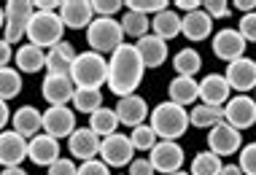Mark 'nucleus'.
I'll return each instance as SVG.
<instances>
[{"instance_id": "obj_1", "label": "nucleus", "mask_w": 256, "mask_h": 175, "mask_svg": "<svg viewBox=\"0 0 256 175\" xmlns=\"http://www.w3.org/2000/svg\"><path fill=\"white\" fill-rule=\"evenodd\" d=\"M143 73H146V65H143L138 48L132 44H122L108 60V89L119 100L135 94V89L143 81Z\"/></svg>"}, {"instance_id": "obj_2", "label": "nucleus", "mask_w": 256, "mask_h": 175, "mask_svg": "<svg viewBox=\"0 0 256 175\" xmlns=\"http://www.w3.org/2000/svg\"><path fill=\"white\" fill-rule=\"evenodd\" d=\"M76 89H100L108 84V60L98 52H81L70 68Z\"/></svg>"}, {"instance_id": "obj_3", "label": "nucleus", "mask_w": 256, "mask_h": 175, "mask_svg": "<svg viewBox=\"0 0 256 175\" xmlns=\"http://www.w3.org/2000/svg\"><path fill=\"white\" fill-rule=\"evenodd\" d=\"M189 114H186V108L176 102H159L154 110H151V130L156 132L159 140H178L184 135L186 130H189Z\"/></svg>"}, {"instance_id": "obj_4", "label": "nucleus", "mask_w": 256, "mask_h": 175, "mask_svg": "<svg viewBox=\"0 0 256 175\" xmlns=\"http://www.w3.org/2000/svg\"><path fill=\"white\" fill-rule=\"evenodd\" d=\"M65 22L60 19L57 11H36L30 27H27V38L32 46L38 48H54L57 44H62V35H65Z\"/></svg>"}, {"instance_id": "obj_5", "label": "nucleus", "mask_w": 256, "mask_h": 175, "mask_svg": "<svg viewBox=\"0 0 256 175\" xmlns=\"http://www.w3.org/2000/svg\"><path fill=\"white\" fill-rule=\"evenodd\" d=\"M86 44L98 54H114L124 44V27L116 19L108 16H94V22L86 27Z\"/></svg>"}, {"instance_id": "obj_6", "label": "nucleus", "mask_w": 256, "mask_h": 175, "mask_svg": "<svg viewBox=\"0 0 256 175\" xmlns=\"http://www.w3.org/2000/svg\"><path fill=\"white\" fill-rule=\"evenodd\" d=\"M32 16H36V6L30 0H11L6 3V27H3V40L8 44H19V40L27 35V27H30Z\"/></svg>"}, {"instance_id": "obj_7", "label": "nucleus", "mask_w": 256, "mask_h": 175, "mask_svg": "<svg viewBox=\"0 0 256 175\" xmlns=\"http://www.w3.org/2000/svg\"><path fill=\"white\" fill-rule=\"evenodd\" d=\"M184 159H186V154H184V148L176 143V140H159L154 148H151L148 162L154 164L156 172L172 175V172H181Z\"/></svg>"}, {"instance_id": "obj_8", "label": "nucleus", "mask_w": 256, "mask_h": 175, "mask_svg": "<svg viewBox=\"0 0 256 175\" xmlns=\"http://www.w3.org/2000/svg\"><path fill=\"white\" fill-rule=\"evenodd\" d=\"M100 156H102V162H106L108 167L132 164L135 146H132V140H130V135H119V132H116V135H110V138H102Z\"/></svg>"}, {"instance_id": "obj_9", "label": "nucleus", "mask_w": 256, "mask_h": 175, "mask_svg": "<svg viewBox=\"0 0 256 175\" xmlns=\"http://www.w3.org/2000/svg\"><path fill=\"white\" fill-rule=\"evenodd\" d=\"M224 122L232 124L234 130H248L256 124V100L248 94L230 97V102L224 105Z\"/></svg>"}, {"instance_id": "obj_10", "label": "nucleus", "mask_w": 256, "mask_h": 175, "mask_svg": "<svg viewBox=\"0 0 256 175\" xmlns=\"http://www.w3.org/2000/svg\"><path fill=\"white\" fill-rule=\"evenodd\" d=\"M78 130L76 127V114L68 105H52L49 110H44V132L52 138H70L73 132Z\"/></svg>"}, {"instance_id": "obj_11", "label": "nucleus", "mask_w": 256, "mask_h": 175, "mask_svg": "<svg viewBox=\"0 0 256 175\" xmlns=\"http://www.w3.org/2000/svg\"><path fill=\"white\" fill-rule=\"evenodd\" d=\"M240 146H243L240 130H234L232 124H226V122L216 124V127L210 130V135H208V151H213L216 156H232Z\"/></svg>"}, {"instance_id": "obj_12", "label": "nucleus", "mask_w": 256, "mask_h": 175, "mask_svg": "<svg viewBox=\"0 0 256 175\" xmlns=\"http://www.w3.org/2000/svg\"><path fill=\"white\" fill-rule=\"evenodd\" d=\"M213 54L224 62H234L246 57V38L232 27H224L213 35Z\"/></svg>"}, {"instance_id": "obj_13", "label": "nucleus", "mask_w": 256, "mask_h": 175, "mask_svg": "<svg viewBox=\"0 0 256 175\" xmlns=\"http://www.w3.org/2000/svg\"><path fill=\"white\" fill-rule=\"evenodd\" d=\"M226 84H230V89L234 92H256V62L254 60H234L226 65V73H224Z\"/></svg>"}, {"instance_id": "obj_14", "label": "nucleus", "mask_w": 256, "mask_h": 175, "mask_svg": "<svg viewBox=\"0 0 256 175\" xmlns=\"http://www.w3.org/2000/svg\"><path fill=\"white\" fill-rule=\"evenodd\" d=\"M27 146L30 140L22 138L14 130H3L0 132V164L3 167H19L22 159H27Z\"/></svg>"}, {"instance_id": "obj_15", "label": "nucleus", "mask_w": 256, "mask_h": 175, "mask_svg": "<svg viewBox=\"0 0 256 175\" xmlns=\"http://www.w3.org/2000/svg\"><path fill=\"white\" fill-rule=\"evenodd\" d=\"M60 19L70 30H81L94 22V8L92 0H62L60 6Z\"/></svg>"}, {"instance_id": "obj_16", "label": "nucleus", "mask_w": 256, "mask_h": 175, "mask_svg": "<svg viewBox=\"0 0 256 175\" xmlns=\"http://www.w3.org/2000/svg\"><path fill=\"white\" fill-rule=\"evenodd\" d=\"M100 143H102V138L94 135L89 127H78L70 138H68V148H70V154L76 159H81V162L98 159L100 156Z\"/></svg>"}, {"instance_id": "obj_17", "label": "nucleus", "mask_w": 256, "mask_h": 175, "mask_svg": "<svg viewBox=\"0 0 256 175\" xmlns=\"http://www.w3.org/2000/svg\"><path fill=\"white\" fill-rule=\"evenodd\" d=\"M27 159L38 167H52L60 159V140L52 135H36L30 138V146H27Z\"/></svg>"}, {"instance_id": "obj_18", "label": "nucleus", "mask_w": 256, "mask_h": 175, "mask_svg": "<svg viewBox=\"0 0 256 175\" xmlns=\"http://www.w3.org/2000/svg\"><path fill=\"white\" fill-rule=\"evenodd\" d=\"M40 89H44V97L49 105H68V102H73V94H76V84H73L70 76L46 73Z\"/></svg>"}, {"instance_id": "obj_19", "label": "nucleus", "mask_w": 256, "mask_h": 175, "mask_svg": "<svg viewBox=\"0 0 256 175\" xmlns=\"http://www.w3.org/2000/svg\"><path fill=\"white\" fill-rule=\"evenodd\" d=\"M230 97H232V89H230V84H226L224 76L210 73V76H205V78L200 81V100H202L205 105L224 108V105L230 102Z\"/></svg>"}, {"instance_id": "obj_20", "label": "nucleus", "mask_w": 256, "mask_h": 175, "mask_svg": "<svg viewBox=\"0 0 256 175\" xmlns=\"http://www.w3.org/2000/svg\"><path fill=\"white\" fill-rule=\"evenodd\" d=\"M116 116H119V124L135 130V127H140V124L146 122V116H151V114H148V105L140 94H130V97H122L119 100Z\"/></svg>"}, {"instance_id": "obj_21", "label": "nucleus", "mask_w": 256, "mask_h": 175, "mask_svg": "<svg viewBox=\"0 0 256 175\" xmlns=\"http://www.w3.org/2000/svg\"><path fill=\"white\" fill-rule=\"evenodd\" d=\"M11 124H14V132H19L22 138H36L44 130V110L32 108V105H22L11 116Z\"/></svg>"}, {"instance_id": "obj_22", "label": "nucleus", "mask_w": 256, "mask_h": 175, "mask_svg": "<svg viewBox=\"0 0 256 175\" xmlns=\"http://www.w3.org/2000/svg\"><path fill=\"white\" fill-rule=\"evenodd\" d=\"M76 57H78V52L73 48V44L62 40V44H57L54 48L46 52V70L54 76H70V68H73Z\"/></svg>"}, {"instance_id": "obj_23", "label": "nucleus", "mask_w": 256, "mask_h": 175, "mask_svg": "<svg viewBox=\"0 0 256 175\" xmlns=\"http://www.w3.org/2000/svg\"><path fill=\"white\" fill-rule=\"evenodd\" d=\"M135 48H138V54H140V60H143L146 68H159V65H164V60H168V40L156 38L154 32L138 40Z\"/></svg>"}, {"instance_id": "obj_24", "label": "nucleus", "mask_w": 256, "mask_h": 175, "mask_svg": "<svg viewBox=\"0 0 256 175\" xmlns=\"http://www.w3.org/2000/svg\"><path fill=\"white\" fill-rule=\"evenodd\" d=\"M168 94H170V102L186 108V105L200 100V81H194L192 76H176L168 86Z\"/></svg>"}, {"instance_id": "obj_25", "label": "nucleus", "mask_w": 256, "mask_h": 175, "mask_svg": "<svg viewBox=\"0 0 256 175\" xmlns=\"http://www.w3.org/2000/svg\"><path fill=\"white\" fill-rule=\"evenodd\" d=\"M210 30H213V19L208 16V14L200 8V11H192L184 16L181 22V35L192 40V44H197V40H205L210 38Z\"/></svg>"}, {"instance_id": "obj_26", "label": "nucleus", "mask_w": 256, "mask_h": 175, "mask_svg": "<svg viewBox=\"0 0 256 175\" xmlns=\"http://www.w3.org/2000/svg\"><path fill=\"white\" fill-rule=\"evenodd\" d=\"M46 68V52L32 44H24L16 48V70L19 73H38Z\"/></svg>"}, {"instance_id": "obj_27", "label": "nucleus", "mask_w": 256, "mask_h": 175, "mask_svg": "<svg viewBox=\"0 0 256 175\" xmlns=\"http://www.w3.org/2000/svg\"><path fill=\"white\" fill-rule=\"evenodd\" d=\"M181 22L184 19L178 16L176 11H162V14H156L154 19H151V30H154L156 38H162V40H172L176 35H181Z\"/></svg>"}, {"instance_id": "obj_28", "label": "nucleus", "mask_w": 256, "mask_h": 175, "mask_svg": "<svg viewBox=\"0 0 256 175\" xmlns=\"http://www.w3.org/2000/svg\"><path fill=\"white\" fill-rule=\"evenodd\" d=\"M116 127H119V116H116V108H106L102 105L100 110H94L89 116V130L100 138H110L116 135Z\"/></svg>"}, {"instance_id": "obj_29", "label": "nucleus", "mask_w": 256, "mask_h": 175, "mask_svg": "<svg viewBox=\"0 0 256 175\" xmlns=\"http://www.w3.org/2000/svg\"><path fill=\"white\" fill-rule=\"evenodd\" d=\"M189 122L192 127H200V130H213L216 124L224 122V108H216V105H197L194 110L189 114Z\"/></svg>"}, {"instance_id": "obj_30", "label": "nucleus", "mask_w": 256, "mask_h": 175, "mask_svg": "<svg viewBox=\"0 0 256 175\" xmlns=\"http://www.w3.org/2000/svg\"><path fill=\"white\" fill-rule=\"evenodd\" d=\"M172 70H176L178 76H194L202 70V57H200L197 48H181V52L172 57Z\"/></svg>"}, {"instance_id": "obj_31", "label": "nucleus", "mask_w": 256, "mask_h": 175, "mask_svg": "<svg viewBox=\"0 0 256 175\" xmlns=\"http://www.w3.org/2000/svg\"><path fill=\"white\" fill-rule=\"evenodd\" d=\"M73 108L78 110V114H89V116H92L94 110L102 108V92H100V89H76Z\"/></svg>"}, {"instance_id": "obj_32", "label": "nucleus", "mask_w": 256, "mask_h": 175, "mask_svg": "<svg viewBox=\"0 0 256 175\" xmlns=\"http://www.w3.org/2000/svg\"><path fill=\"white\" fill-rule=\"evenodd\" d=\"M221 170H224V162L213 151H202L192 159V175H221Z\"/></svg>"}, {"instance_id": "obj_33", "label": "nucleus", "mask_w": 256, "mask_h": 175, "mask_svg": "<svg viewBox=\"0 0 256 175\" xmlns=\"http://www.w3.org/2000/svg\"><path fill=\"white\" fill-rule=\"evenodd\" d=\"M22 92V76L16 68H0V100H14Z\"/></svg>"}, {"instance_id": "obj_34", "label": "nucleus", "mask_w": 256, "mask_h": 175, "mask_svg": "<svg viewBox=\"0 0 256 175\" xmlns=\"http://www.w3.org/2000/svg\"><path fill=\"white\" fill-rule=\"evenodd\" d=\"M122 27H124V35H132V38H146L148 30H151V19L146 14H135V11H127L122 19Z\"/></svg>"}, {"instance_id": "obj_35", "label": "nucleus", "mask_w": 256, "mask_h": 175, "mask_svg": "<svg viewBox=\"0 0 256 175\" xmlns=\"http://www.w3.org/2000/svg\"><path fill=\"white\" fill-rule=\"evenodd\" d=\"M130 140H132L135 151H151L159 143V138H156V132L151 130V124H140V127H135L132 135H130Z\"/></svg>"}, {"instance_id": "obj_36", "label": "nucleus", "mask_w": 256, "mask_h": 175, "mask_svg": "<svg viewBox=\"0 0 256 175\" xmlns=\"http://www.w3.org/2000/svg\"><path fill=\"white\" fill-rule=\"evenodd\" d=\"M124 6H127L130 11H135V14H162V11H168V0H124Z\"/></svg>"}, {"instance_id": "obj_37", "label": "nucleus", "mask_w": 256, "mask_h": 175, "mask_svg": "<svg viewBox=\"0 0 256 175\" xmlns=\"http://www.w3.org/2000/svg\"><path fill=\"white\" fill-rule=\"evenodd\" d=\"M122 0H92V8H94V16H108L114 19V14L122 11Z\"/></svg>"}, {"instance_id": "obj_38", "label": "nucleus", "mask_w": 256, "mask_h": 175, "mask_svg": "<svg viewBox=\"0 0 256 175\" xmlns=\"http://www.w3.org/2000/svg\"><path fill=\"white\" fill-rule=\"evenodd\" d=\"M240 170L246 175H256V143L243 146V151H240Z\"/></svg>"}, {"instance_id": "obj_39", "label": "nucleus", "mask_w": 256, "mask_h": 175, "mask_svg": "<svg viewBox=\"0 0 256 175\" xmlns=\"http://www.w3.org/2000/svg\"><path fill=\"white\" fill-rule=\"evenodd\" d=\"M238 32L246 38V44H256V11L254 14H243L238 24Z\"/></svg>"}, {"instance_id": "obj_40", "label": "nucleus", "mask_w": 256, "mask_h": 175, "mask_svg": "<svg viewBox=\"0 0 256 175\" xmlns=\"http://www.w3.org/2000/svg\"><path fill=\"white\" fill-rule=\"evenodd\" d=\"M202 11L210 19H224V16H230V3H226V0H205Z\"/></svg>"}, {"instance_id": "obj_41", "label": "nucleus", "mask_w": 256, "mask_h": 175, "mask_svg": "<svg viewBox=\"0 0 256 175\" xmlns=\"http://www.w3.org/2000/svg\"><path fill=\"white\" fill-rule=\"evenodd\" d=\"M78 175H110V172H108V164L102 159H89V162L78 164Z\"/></svg>"}, {"instance_id": "obj_42", "label": "nucleus", "mask_w": 256, "mask_h": 175, "mask_svg": "<svg viewBox=\"0 0 256 175\" xmlns=\"http://www.w3.org/2000/svg\"><path fill=\"white\" fill-rule=\"evenodd\" d=\"M49 175H78V167H76L73 159H57L49 167Z\"/></svg>"}, {"instance_id": "obj_43", "label": "nucleus", "mask_w": 256, "mask_h": 175, "mask_svg": "<svg viewBox=\"0 0 256 175\" xmlns=\"http://www.w3.org/2000/svg\"><path fill=\"white\" fill-rule=\"evenodd\" d=\"M154 164L148 162V159H132V164H130V172L127 175H154Z\"/></svg>"}, {"instance_id": "obj_44", "label": "nucleus", "mask_w": 256, "mask_h": 175, "mask_svg": "<svg viewBox=\"0 0 256 175\" xmlns=\"http://www.w3.org/2000/svg\"><path fill=\"white\" fill-rule=\"evenodd\" d=\"M11 57H14V48H11V44H8V40H3V38H0V68H8Z\"/></svg>"}, {"instance_id": "obj_45", "label": "nucleus", "mask_w": 256, "mask_h": 175, "mask_svg": "<svg viewBox=\"0 0 256 175\" xmlns=\"http://www.w3.org/2000/svg\"><path fill=\"white\" fill-rule=\"evenodd\" d=\"M36 11H57L62 6V0H36Z\"/></svg>"}, {"instance_id": "obj_46", "label": "nucleus", "mask_w": 256, "mask_h": 175, "mask_svg": "<svg viewBox=\"0 0 256 175\" xmlns=\"http://www.w3.org/2000/svg\"><path fill=\"white\" fill-rule=\"evenodd\" d=\"M178 8H181V11H186V14H192V11H200V6H202V3H200V0H178Z\"/></svg>"}, {"instance_id": "obj_47", "label": "nucleus", "mask_w": 256, "mask_h": 175, "mask_svg": "<svg viewBox=\"0 0 256 175\" xmlns=\"http://www.w3.org/2000/svg\"><path fill=\"white\" fill-rule=\"evenodd\" d=\"M11 122V110H8V102L0 100V132H3V127Z\"/></svg>"}, {"instance_id": "obj_48", "label": "nucleus", "mask_w": 256, "mask_h": 175, "mask_svg": "<svg viewBox=\"0 0 256 175\" xmlns=\"http://www.w3.org/2000/svg\"><path fill=\"white\" fill-rule=\"evenodd\" d=\"M234 8H240V11H246V14H254V8H256V0H234Z\"/></svg>"}, {"instance_id": "obj_49", "label": "nucleus", "mask_w": 256, "mask_h": 175, "mask_svg": "<svg viewBox=\"0 0 256 175\" xmlns=\"http://www.w3.org/2000/svg\"><path fill=\"white\" fill-rule=\"evenodd\" d=\"M221 175H246V172L240 170V164H224V170H221Z\"/></svg>"}, {"instance_id": "obj_50", "label": "nucleus", "mask_w": 256, "mask_h": 175, "mask_svg": "<svg viewBox=\"0 0 256 175\" xmlns=\"http://www.w3.org/2000/svg\"><path fill=\"white\" fill-rule=\"evenodd\" d=\"M0 175H27V172L22 170V167H3V172H0Z\"/></svg>"}, {"instance_id": "obj_51", "label": "nucleus", "mask_w": 256, "mask_h": 175, "mask_svg": "<svg viewBox=\"0 0 256 175\" xmlns=\"http://www.w3.org/2000/svg\"><path fill=\"white\" fill-rule=\"evenodd\" d=\"M3 27H6V8L0 6V30H3Z\"/></svg>"}, {"instance_id": "obj_52", "label": "nucleus", "mask_w": 256, "mask_h": 175, "mask_svg": "<svg viewBox=\"0 0 256 175\" xmlns=\"http://www.w3.org/2000/svg\"><path fill=\"white\" fill-rule=\"evenodd\" d=\"M172 175H192V172H172Z\"/></svg>"}, {"instance_id": "obj_53", "label": "nucleus", "mask_w": 256, "mask_h": 175, "mask_svg": "<svg viewBox=\"0 0 256 175\" xmlns=\"http://www.w3.org/2000/svg\"><path fill=\"white\" fill-rule=\"evenodd\" d=\"M254 100H256V97H254Z\"/></svg>"}]
</instances>
